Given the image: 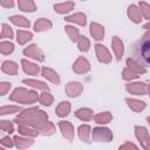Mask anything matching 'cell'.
I'll return each instance as SVG.
<instances>
[{"mask_svg": "<svg viewBox=\"0 0 150 150\" xmlns=\"http://www.w3.org/2000/svg\"><path fill=\"white\" fill-rule=\"evenodd\" d=\"M14 122L18 125L25 124L32 127L43 136H50L55 132V125L53 122L48 121L47 112L35 107L21 110V112L14 118Z\"/></svg>", "mask_w": 150, "mask_h": 150, "instance_id": "6da1fadb", "label": "cell"}, {"mask_svg": "<svg viewBox=\"0 0 150 150\" xmlns=\"http://www.w3.org/2000/svg\"><path fill=\"white\" fill-rule=\"evenodd\" d=\"M131 59L144 68L149 66L150 62V33L146 32L143 38L137 40L131 47Z\"/></svg>", "mask_w": 150, "mask_h": 150, "instance_id": "7a4b0ae2", "label": "cell"}, {"mask_svg": "<svg viewBox=\"0 0 150 150\" xmlns=\"http://www.w3.org/2000/svg\"><path fill=\"white\" fill-rule=\"evenodd\" d=\"M9 100L13 101V102H16V103L32 104V103H35L39 100V95L34 90H28L26 88L18 87L9 95Z\"/></svg>", "mask_w": 150, "mask_h": 150, "instance_id": "3957f363", "label": "cell"}, {"mask_svg": "<svg viewBox=\"0 0 150 150\" xmlns=\"http://www.w3.org/2000/svg\"><path fill=\"white\" fill-rule=\"evenodd\" d=\"M91 138L94 142H111L114 135L107 127H96L91 130Z\"/></svg>", "mask_w": 150, "mask_h": 150, "instance_id": "277c9868", "label": "cell"}, {"mask_svg": "<svg viewBox=\"0 0 150 150\" xmlns=\"http://www.w3.org/2000/svg\"><path fill=\"white\" fill-rule=\"evenodd\" d=\"M125 89L132 95H146L149 91V86L145 82H131L125 84Z\"/></svg>", "mask_w": 150, "mask_h": 150, "instance_id": "5b68a950", "label": "cell"}, {"mask_svg": "<svg viewBox=\"0 0 150 150\" xmlns=\"http://www.w3.org/2000/svg\"><path fill=\"white\" fill-rule=\"evenodd\" d=\"M89 70H90V62L84 56H79L73 63V71L75 74L82 75V74L88 73Z\"/></svg>", "mask_w": 150, "mask_h": 150, "instance_id": "8992f818", "label": "cell"}, {"mask_svg": "<svg viewBox=\"0 0 150 150\" xmlns=\"http://www.w3.org/2000/svg\"><path fill=\"white\" fill-rule=\"evenodd\" d=\"M135 135L138 139V142L141 143V145L143 146L144 150H150L149 148V132L148 129L145 127H141V125H136L135 127Z\"/></svg>", "mask_w": 150, "mask_h": 150, "instance_id": "52a82bcc", "label": "cell"}, {"mask_svg": "<svg viewBox=\"0 0 150 150\" xmlns=\"http://www.w3.org/2000/svg\"><path fill=\"white\" fill-rule=\"evenodd\" d=\"M23 54H25V56H28V57L40 61V62H42L45 60V55H43L42 50L36 45H29L28 47H26L23 49Z\"/></svg>", "mask_w": 150, "mask_h": 150, "instance_id": "ba28073f", "label": "cell"}, {"mask_svg": "<svg viewBox=\"0 0 150 150\" xmlns=\"http://www.w3.org/2000/svg\"><path fill=\"white\" fill-rule=\"evenodd\" d=\"M95 52H96V56H97V60L101 62V63H109L112 59L110 52L108 50V48L101 43H96L95 45Z\"/></svg>", "mask_w": 150, "mask_h": 150, "instance_id": "9c48e42d", "label": "cell"}, {"mask_svg": "<svg viewBox=\"0 0 150 150\" xmlns=\"http://www.w3.org/2000/svg\"><path fill=\"white\" fill-rule=\"evenodd\" d=\"M64 91H66V95L69 96V97H77L82 94L83 86L77 81H70L66 84Z\"/></svg>", "mask_w": 150, "mask_h": 150, "instance_id": "30bf717a", "label": "cell"}, {"mask_svg": "<svg viewBox=\"0 0 150 150\" xmlns=\"http://www.w3.org/2000/svg\"><path fill=\"white\" fill-rule=\"evenodd\" d=\"M59 128H60V131L62 134V136L68 139V141H73L74 139V134H75V130H74V127L70 122H67V121H60L57 123Z\"/></svg>", "mask_w": 150, "mask_h": 150, "instance_id": "8fae6325", "label": "cell"}, {"mask_svg": "<svg viewBox=\"0 0 150 150\" xmlns=\"http://www.w3.org/2000/svg\"><path fill=\"white\" fill-rule=\"evenodd\" d=\"M111 47H112V52L116 56L117 61L122 60V56L124 54V43L123 41L118 38V36H112L111 39Z\"/></svg>", "mask_w": 150, "mask_h": 150, "instance_id": "7c38bea8", "label": "cell"}, {"mask_svg": "<svg viewBox=\"0 0 150 150\" xmlns=\"http://www.w3.org/2000/svg\"><path fill=\"white\" fill-rule=\"evenodd\" d=\"M41 75H42L46 80H48L49 82H52V83H54V84H56V86H59L60 82H61L59 74H57L54 69H52V68H49V67H42V69H41Z\"/></svg>", "mask_w": 150, "mask_h": 150, "instance_id": "4fadbf2b", "label": "cell"}, {"mask_svg": "<svg viewBox=\"0 0 150 150\" xmlns=\"http://www.w3.org/2000/svg\"><path fill=\"white\" fill-rule=\"evenodd\" d=\"M21 67H22V70L27 75L35 76V75H39V73H40V67L38 64L33 63V62H29L26 59H22L21 60Z\"/></svg>", "mask_w": 150, "mask_h": 150, "instance_id": "5bb4252c", "label": "cell"}, {"mask_svg": "<svg viewBox=\"0 0 150 150\" xmlns=\"http://www.w3.org/2000/svg\"><path fill=\"white\" fill-rule=\"evenodd\" d=\"M89 32H90V35L97 41L103 40V38H104V27L102 25L97 23V22H91L90 23Z\"/></svg>", "mask_w": 150, "mask_h": 150, "instance_id": "9a60e30c", "label": "cell"}, {"mask_svg": "<svg viewBox=\"0 0 150 150\" xmlns=\"http://www.w3.org/2000/svg\"><path fill=\"white\" fill-rule=\"evenodd\" d=\"M14 141V145L19 149V150H25L29 146H32L34 144V139L29 138V137H20V136H14L13 137Z\"/></svg>", "mask_w": 150, "mask_h": 150, "instance_id": "2e32d148", "label": "cell"}, {"mask_svg": "<svg viewBox=\"0 0 150 150\" xmlns=\"http://www.w3.org/2000/svg\"><path fill=\"white\" fill-rule=\"evenodd\" d=\"M127 14H128V18L134 22V23H139L143 18H142V14L138 9V7L136 5H129L128 7V11H127Z\"/></svg>", "mask_w": 150, "mask_h": 150, "instance_id": "e0dca14e", "label": "cell"}, {"mask_svg": "<svg viewBox=\"0 0 150 150\" xmlns=\"http://www.w3.org/2000/svg\"><path fill=\"white\" fill-rule=\"evenodd\" d=\"M64 20L67 22H73V23H76V25H80V26H86L87 25V16L84 13H74L71 15H68L64 18Z\"/></svg>", "mask_w": 150, "mask_h": 150, "instance_id": "ac0fdd59", "label": "cell"}, {"mask_svg": "<svg viewBox=\"0 0 150 150\" xmlns=\"http://www.w3.org/2000/svg\"><path fill=\"white\" fill-rule=\"evenodd\" d=\"M1 70H2L5 74H8V75L14 76V75L18 74L19 66H18L16 62L7 60V61H4V62H2V64H1Z\"/></svg>", "mask_w": 150, "mask_h": 150, "instance_id": "d6986e66", "label": "cell"}, {"mask_svg": "<svg viewBox=\"0 0 150 150\" xmlns=\"http://www.w3.org/2000/svg\"><path fill=\"white\" fill-rule=\"evenodd\" d=\"M75 117H77L79 120L83 121V122H88L91 121L94 117V112L90 108H80L74 112Z\"/></svg>", "mask_w": 150, "mask_h": 150, "instance_id": "ffe728a7", "label": "cell"}, {"mask_svg": "<svg viewBox=\"0 0 150 150\" xmlns=\"http://www.w3.org/2000/svg\"><path fill=\"white\" fill-rule=\"evenodd\" d=\"M90 134H91V128L88 124H82L77 129V135L80 139L84 143H90Z\"/></svg>", "mask_w": 150, "mask_h": 150, "instance_id": "44dd1931", "label": "cell"}, {"mask_svg": "<svg viewBox=\"0 0 150 150\" xmlns=\"http://www.w3.org/2000/svg\"><path fill=\"white\" fill-rule=\"evenodd\" d=\"M75 6V2L73 1H66V2H60V4H55L54 5V11L59 14H67L70 11H73Z\"/></svg>", "mask_w": 150, "mask_h": 150, "instance_id": "7402d4cb", "label": "cell"}, {"mask_svg": "<svg viewBox=\"0 0 150 150\" xmlns=\"http://www.w3.org/2000/svg\"><path fill=\"white\" fill-rule=\"evenodd\" d=\"M52 27H53L52 21L46 19V18H40L34 23V30L35 32H45V30L50 29Z\"/></svg>", "mask_w": 150, "mask_h": 150, "instance_id": "603a6c76", "label": "cell"}, {"mask_svg": "<svg viewBox=\"0 0 150 150\" xmlns=\"http://www.w3.org/2000/svg\"><path fill=\"white\" fill-rule=\"evenodd\" d=\"M125 102H127L128 107L135 112H141L146 107V103L144 101H139L136 98H125Z\"/></svg>", "mask_w": 150, "mask_h": 150, "instance_id": "cb8c5ba5", "label": "cell"}, {"mask_svg": "<svg viewBox=\"0 0 150 150\" xmlns=\"http://www.w3.org/2000/svg\"><path fill=\"white\" fill-rule=\"evenodd\" d=\"M70 110H71V104H70V102H68V101H62V102H60L59 105L56 107L55 112H56V115H57L59 117H66V116L69 115Z\"/></svg>", "mask_w": 150, "mask_h": 150, "instance_id": "d4e9b609", "label": "cell"}, {"mask_svg": "<svg viewBox=\"0 0 150 150\" xmlns=\"http://www.w3.org/2000/svg\"><path fill=\"white\" fill-rule=\"evenodd\" d=\"M127 68H129L130 70H132L134 73H136L138 76L141 74H145L146 73V68H144L143 66H141L139 63H137L135 60H132L131 57L127 59Z\"/></svg>", "mask_w": 150, "mask_h": 150, "instance_id": "484cf974", "label": "cell"}, {"mask_svg": "<svg viewBox=\"0 0 150 150\" xmlns=\"http://www.w3.org/2000/svg\"><path fill=\"white\" fill-rule=\"evenodd\" d=\"M25 84H28L29 87L34 88V89H39V90H46V91H49V87L47 83L42 82V81H39V80H34V79H26L22 81Z\"/></svg>", "mask_w": 150, "mask_h": 150, "instance_id": "4316f807", "label": "cell"}, {"mask_svg": "<svg viewBox=\"0 0 150 150\" xmlns=\"http://www.w3.org/2000/svg\"><path fill=\"white\" fill-rule=\"evenodd\" d=\"M93 120L98 124H108L112 121V115L110 111H102V112L94 115Z\"/></svg>", "mask_w": 150, "mask_h": 150, "instance_id": "83f0119b", "label": "cell"}, {"mask_svg": "<svg viewBox=\"0 0 150 150\" xmlns=\"http://www.w3.org/2000/svg\"><path fill=\"white\" fill-rule=\"evenodd\" d=\"M18 7L22 12H35L36 11V5L33 0H19L18 1Z\"/></svg>", "mask_w": 150, "mask_h": 150, "instance_id": "f1b7e54d", "label": "cell"}, {"mask_svg": "<svg viewBox=\"0 0 150 150\" xmlns=\"http://www.w3.org/2000/svg\"><path fill=\"white\" fill-rule=\"evenodd\" d=\"M9 21L12 23H14L15 26L23 27V28H29V26H30V21L22 15H12V16H9Z\"/></svg>", "mask_w": 150, "mask_h": 150, "instance_id": "f546056e", "label": "cell"}, {"mask_svg": "<svg viewBox=\"0 0 150 150\" xmlns=\"http://www.w3.org/2000/svg\"><path fill=\"white\" fill-rule=\"evenodd\" d=\"M33 39V33L32 32H28V30H21L19 29L16 32V41L19 45L23 46L26 45L28 41H30Z\"/></svg>", "mask_w": 150, "mask_h": 150, "instance_id": "4dcf8cb0", "label": "cell"}, {"mask_svg": "<svg viewBox=\"0 0 150 150\" xmlns=\"http://www.w3.org/2000/svg\"><path fill=\"white\" fill-rule=\"evenodd\" d=\"M18 131H19V134H21L23 136H27V137H36L38 135H40L38 130H35L32 127L25 125V124H19L18 125Z\"/></svg>", "mask_w": 150, "mask_h": 150, "instance_id": "1f68e13d", "label": "cell"}, {"mask_svg": "<svg viewBox=\"0 0 150 150\" xmlns=\"http://www.w3.org/2000/svg\"><path fill=\"white\" fill-rule=\"evenodd\" d=\"M64 32L66 34L68 35V38L70 39L71 42H76L79 36H80V30L79 28H76L75 26H70V25H67L64 26Z\"/></svg>", "mask_w": 150, "mask_h": 150, "instance_id": "d6a6232c", "label": "cell"}, {"mask_svg": "<svg viewBox=\"0 0 150 150\" xmlns=\"http://www.w3.org/2000/svg\"><path fill=\"white\" fill-rule=\"evenodd\" d=\"M76 42H77V47H79V49L81 52H88L89 50V48H90V41H89V39L87 36L80 35Z\"/></svg>", "mask_w": 150, "mask_h": 150, "instance_id": "836d02e7", "label": "cell"}, {"mask_svg": "<svg viewBox=\"0 0 150 150\" xmlns=\"http://www.w3.org/2000/svg\"><path fill=\"white\" fill-rule=\"evenodd\" d=\"M39 102L42 104V105H52V103L54 102V97L52 94H49L48 91H43L39 95Z\"/></svg>", "mask_w": 150, "mask_h": 150, "instance_id": "e575fe53", "label": "cell"}, {"mask_svg": "<svg viewBox=\"0 0 150 150\" xmlns=\"http://www.w3.org/2000/svg\"><path fill=\"white\" fill-rule=\"evenodd\" d=\"M14 52V45L11 41H1L0 42V53L4 55H9Z\"/></svg>", "mask_w": 150, "mask_h": 150, "instance_id": "d590c367", "label": "cell"}, {"mask_svg": "<svg viewBox=\"0 0 150 150\" xmlns=\"http://www.w3.org/2000/svg\"><path fill=\"white\" fill-rule=\"evenodd\" d=\"M138 9L142 14V18H144L145 20L150 19V5L145 1H139L138 2Z\"/></svg>", "mask_w": 150, "mask_h": 150, "instance_id": "8d00e7d4", "label": "cell"}, {"mask_svg": "<svg viewBox=\"0 0 150 150\" xmlns=\"http://www.w3.org/2000/svg\"><path fill=\"white\" fill-rule=\"evenodd\" d=\"M14 36V33L12 30V28L7 25V23H2L1 26V33H0V40L2 39H13Z\"/></svg>", "mask_w": 150, "mask_h": 150, "instance_id": "74e56055", "label": "cell"}, {"mask_svg": "<svg viewBox=\"0 0 150 150\" xmlns=\"http://www.w3.org/2000/svg\"><path fill=\"white\" fill-rule=\"evenodd\" d=\"M22 108L19 105H4L0 107V116L1 115H8V114H14L21 111Z\"/></svg>", "mask_w": 150, "mask_h": 150, "instance_id": "f35d334b", "label": "cell"}, {"mask_svg": "<svg viewBox=\"0 0 150 150\" xmlns=\"http://www.w3.org/2000/svg\"><path fill=\"white\" fill-rule=\"evenodd\" d=\"M0 130L7 132V134H12L14 131V125L11 121L7 120H1L0 121Z\"/></svg>", "mask_w": 150, "mask_h": 150, "instance_id": "ab89813d", "label": "cell"}, {"mask_svg": "<svg viewBox=\"0 0 150 150\" xmlns=\"http://www.w3.org/2000/svg\"><path fill=\"white\" fill-rule=\"evenodd\" d=\"M137 77H139V76L136 73H134L132 70H130L129 68H127V67L122 71V79L125 80V81H132V80H135Z\"/></svg>", "mask_w": 150, "mask_h": 150, "instance_id": "60d3db41", "label": "cell"}, {"mask_svg": "<svg viewBox=\"0 0 150 150\" xmlns=\"http://www.w3.org/2000/svg\"><path fill=\"white\" fill-rule=\"evenodd\" d=\"M0 144L4 148H13L14 146V141L9 136H4V137H0Z\"/></svg>", "mask_w": 150, "mask_h": 150, "instance_id": "b9f144b4", "label": "cell"}, {"mask_svg": "<svg viewBox=\"0 0 150 150\" xmlns=\"http://www.w3.org/2000/svg\"><path fill=\"white\" fill-rule=\"evenodd\" d=\"M11 88H12V83L11 82H6V81L0 82V96L6 95L11 90Z\"/></svg>", "mask_w": 150, "mask_h": 150, "instance_id": "7bdbcfd3", "label": "cell"}, {"mask_svg": "<svg viewBox=\"0 0 150 150\" xmlns=\"http://www.w3.org/2000/svg\"><path fill=\"white\" fill-rule=\"evenodd\" d=\"M118 150H141V149L131 142H125V143H123L122 145L118 146Z\"/></svg>", "mask_w": 150, "mask_h": 150, "instance_id": "ee69618b", "label": "cell"}, {"mask_svg": "<svg viewBox=\"0 0 150 150\" xmlns=\"http://www.w3.org/2000/svg\"><path fill=\"white\" fill-rule=\"evenodd\" d=\"M0 6L5 8H12L14 6V1L13 0H0Z\"/></svg>", "mask_w": 150, "mask_h": 150, "instance_id": "f6af8a7d", "label": "cell"}, {"mask_svg": "<svg viewBox=\"0 0 150 150\" xmlns=\"http://www.w3.org/2000/svg\"><path fill=\"white\" fill-rule=\"evenodd\" d=\"M0 150H5V148L4 146H0Z\"/></svg>", "mask_w": 150, "mask_h": 150, "instance_id": "bcb514c9", "label": "cell"}]
</instances>
